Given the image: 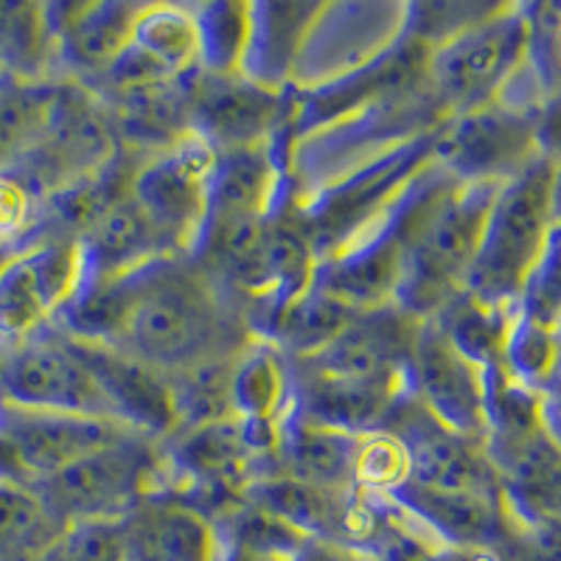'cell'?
Returning a JSON list of instances; mask_svg holds the SVG:
<instances>
[{
    "mask_svg": "<svg viewBox=\"0 0 561 561\" xmlns=\"http://www.w3.org/2000/svg\"><path fill=\"white\" fill-rule=\"evenodd\" d=\"M0 399L23 408L113 419L88 368L51 325L0 354Z\"/></svg>",
    "mask_w": 561,
    "mask_h": 561,
    "instance_id": "cell-13",
    "label": "cell"
},
{
    "mask_svg": "<svg viewBox=\"0 0 561 561\" xmlns=\"http://www.w3.org/2000/svg\"><path fill=\"white\" fill-rule=\"evenodd\" d=\"M433 138L435 129L419 135L289 208L295 222L307 233L318 262L337 253L359 230L368 228L393 203L396 194L427 167L433 160Z\"/></svg>",
    "mask_w": 561,
    "mask_h": 561,
    "instance_id": "cell-7",
    "label": "cell"
},
{
    "mask_svg": "<svg viewBox=\"0 0 561 561\" xmlns=\"http://www.w3.org/2000/svg\"><path fill=\"white\" fill-rule=\"evenodd\" d=\"M354 314L359 312H351L343 304L312 287L284 309L267 343H273L289 359H304L323 348L325 343H332Z\"/></svg>",
    "mask_w": 561,
    "mask_h": 561,
    "instance_id": "cell-33",
    "label": "cell"
},
{
    "mask_svg": "<svg viewBox=\"0 0 561 561\" xmlns=\"http://www.w3.org/2000/svg\"><path fill=\"white\" fill-rule=\"evenodd\" d=\"M559 237H556L525 278L523 289L514 300V309L530 323L559 332Z\"/></svg>",
    "mask_w": 561,
    "mask_h": 561,
    "instance_id": "cell-41",
    "label": "cell"
},
{
    "mask_svg": "<svg viewBox=\"0 0 561 561\" xmlns=\"http://www.w3.org/2000/svg\"><path fill=\"white\" fill-rule=\"evenodd\" d=\"M559 20L561 7L556 0L525 3L523 70L553 99L559 88Z\"/></svg>",
    "mask_w": 561,
    "mask_h": 561,
    "instance_id": "cell-38",
    "label": "cell"
},
{
    "mask_svg": "<svg viewBox=\"0 0 561 561\" xmlns=\"http://www.w3.org/2000/svg\"><path fill=\"white\" fill-rule=\"evenodd\" d=\"M351 491L354 489H320V485L275 472L250 480L242 491V500L273 514L275 519L298 530L304 539L340 545V530H343Z\"/></svg>",
    "mask_w": 561,
    "mask_h": 561,
    "instance_id": "cell-27",
    "label": "cell"
},
{
    "mask_svg": "<svg viewBox=\"0 0 561 561\" xmlns=\"http://www.w3.org/2000/svg\"><path fill=\"white\" fill-rule=\"evenodd\" d=\"M503 370L511 379L534 393H556L559 379V332L530 323L528 318L511 312L508 332L503 343Z\"/></svg>",
    "mask_w": 561,
    "mask_h": 561,
    "instance_id": "cell-34",
    "label": "cell"
},
{
    "mask_svg": "<svg viewBox=\"0 0 561 561\" xmlns=\"http://www.w3.org/2000/svg\"><path fill=\"white\" fill-rule=\"evenodd\" d=\"M57 79H20L0 73V172L23 158L43 135Z\"/></svg>",
    "mask_w": 561,
    "mask_h": 561,
    "instance_id": "cell-30",
    "label": "cell"
},
{
    "mask_svg": "<svg viewBox=\"0 0 561 561\" xmlns=\"http://www.w3.org/2000/svg\"><path fill=\"white\" fill-rule=\"evenodd\" d=\"M402 440L408 453V483L433 491H478L500 494L497 474L483 453V444L447 430L421 402L404 393L390 410L385 427Z\"/></svg>",
    "mask_w": 561,
    "mask_h": 561,
    "instance_id": "cell-15",
    "label": "cell"
},
{
    "mask_svg": "<svg viewBox=\"0 0 561 561\" xmlns=\"http://www.w3.org/2000/svg\"><path fill=\"white\" fill-rule=\"evenodd\" d=\"M0 73H3V68H0Z\"/></svg>",
    "mask_w": 561,
    "mask_h": 561,
    "instance_id": "cell-48",
    "label": "cell"
},
{
    "mask_svg": "<svg viewBox=\"0 0 561 561\" xmlns=\"http://www.w3.org/2000/svg\"><path fill=\"white\" fill-rule=\"evenodd\" d=\"M295 404L312 421L337 433L363 438L379 433L393 404L413 388L379 382H351V379L312 377L295 370Z\"/></svg>",
    "mask_w": 561,
    "mask_h": 561,
    "instance_id": "cell-23",
    "label": "cell"
},
{
    "mask_svg": "<svg viewBox=\"0 0 561 561\" xmlns=\"http://www.w3.org/2000/svg\"><path fill=\"white\" fill-rule=\"evenodd\" d=\"M318 0H248V39L239 73L273 93H287Z\"/></svg>",
    "mask_w": 561,
    "mask_h": 561,
    "instance_id": "cell-22",
    "label": "cell"
},
{
    "mask_svg": "<svg viewBox=\"0 0 561 561\" xmlns=\"http://www.w3.org/2000/svg\"><path fill=\"white\" fill-rule=\"evenodd\" d=\"M79 275L73 293L90 284L118 278L135 267L174 253L172 242L152 225L133 197L110 205L102 217L77 237Z\"/></svg>",
    "mask_w": 561,
    "mask_h": 561,
    "instance_id": "cell-21",
    "label": "cell"
},
{
    "mask_svg": "<svg viewBox=\"0 0 561 561\" xmlns=\"http://www.w3.org/2000/svg\"><path fill=\"white\" fill-rule=\"evenodd\" d=\"M214 561H287V559H273V556L250 553V550L228 542V539L217 530V553H214Z\"/></svg>",
    "mask_w": 561,
    "mask_h": 561,
    "instance_id": "cell-45",
    "label": "cell"
},
{
    "mask_svg": "<svg viewBox=\"0 0 561 561\" xmlns=\"http://www.w3.org/2000/svg\"><path fill=\"white\" fill-rule=\"evenodd\" d=\"M295 404L293 359L273 343L250 337L230 359V410L233 419L273 427Z\"/></svg>",
    "mask_w": 561,
    "mask_h": 561,
    "instance_id": "cell-25",
    "label": "cell"
},
{
    "mask_svg": "<svg viewBox=\"0 0 561 561\" xmlns=\"http://www.w3.org/2000/svg\"><path fill=\"white\" fill-rule=\"evenodd\" d=\"M222 289L188 267L183 255H163L149 267L115 348L152 365L163 377L210 359L233 357L248 340H233L237 314Z\"/></svg>",
    "mask_w": 561,
    "mask_h": 561,
    "instance_id": "cell-1",
    "label": "cell"
},
{
    "mask_svg": "<svg viewBox=\"0 0 561 561\" xmlns=\"http://www.w3.org/2000/svg\"><path fill=\"white\" fill-rule=\"evenodd\" d=\"M199 39V73H239L248 39V0L192 3Z\"/></svg>",
    "mask_w": 561,
    "mask_h": 561,
    "instance_id": "cell-36",
    "label": "cell"
},
{
    "mask_svg": "<svg viewBox=\"0 0 561 561\" xmlns=\"http://www.w3.org/2000/svg\"><path fill=\"white\" fill-rule=\"evenodd\" d=\"M167 478L160 440L133 433L32 485L59 523L127 519L158 497Z\"/></svg>",
    "mask_w": 561,
    "mask_h": 561,
    "instance_id": "cell-5",
    "label": "cell"
},
{
    "mask_svg": "<svg viewBox=\"0 0 561 561\" xmlns=\"http://www.w3.org/2000/svg\"><path fill=\"white\" fill-rule=\"evenodd\" d=\"M357 561H393V559H379V556H357Z\"/></svg>",
    "mask_w": 561,
    "mask_h": 561,
    "instance_id": "cell-47",
    "label": "cell"
},
{
    "mask_svg": "<svg viewBox=\"0 0 561 561\" xmlns=\"http://www.w3.org/2000/svg\"><path fill=\"white\" fill-rule=\"evenodd\" d=\"M230 359H210L178 370L169 379L174 404V430L199 427L214 421L233 419L230 410Z\"/></svg>",
    "mask_w": 561,
    "mask_h": 561,
    "instance_id": "cell-35",
    "label": "cell"
},
{
    "mask_svg": "<svg viewBox=\"0 0 561 561\" xmlns=\"http://www.w3.org/2000/svg\"><path fill=\"white\" fill-rule=\"evenodd\" d=\"M140 3H45L54 37V68L65 79L93 84L133 39Z\"/></svg>",
    "mask_w": 561,
    "mask_h": 561,
    "instance_id": "cell-19",
    "label": "cell"
},
{
    "mask_svg": "<svg viewBox=\"0 0 561 561\" xmlns=\"http://www.w3.org/2000/svg\"><path fill=\"white\" fill-rule=\"evenodd\" d=\"M497 3L489 0H449V3H410V37L435 48L463 28L494 12Z\"/></svg>",
    "mask_w": 561,
    "mask_h": 561,
    "instance_id": "cell-40",
    "label": "cell"
},
{
    "mask_svg": "<svg viewBox=\"0 0 561 561\" xmlns=\"http://www.w3.org/2000/svg\"><path fill=\"white\" fill-rule=\"evenodd\" d=\"M34 210H37V203L26 185L9 172H0V244L3 248H23L32 242V233H37Z\"/></svg>",
    "mask_w": 561,
    "mask_h": 561,
    "instance_id": "cell-42",
    "label": "cell"
},
{
    "mask_svg": "<svg viewBox=\"0 0 561 561\" xmlns=\"http://www.w3.org/2000/svg\"><path fill=\"white\" fill-rule=\"evenodd\" d=\"M37 561H133L124 519L70 523Z\"/></svg>",
    "mask_w": 561,
    "mask_h": 561,
    "instance_id": "cell-37",
    "label": "cell"
},
{
    "mask_svg": "<svg viewBox=\"0 0 561 561\" xmlns=\"http://www.w3.org/2000/svg\"><path fill=\"white\" fill-rule=\"evenodd\" d=\"M357 440L351 435L323 427L293 404L275 435V472L289 474L320 489H354V453Z\"/></svg>",
    "mask_w": 561,
    "mask_h": 561,
    "instance_id": "cell-24",
    "label": "cell"
},
{
    "mask_svg": "<svg viewBox=\"0 0 561 561\" xmlns=\"http://www.w3.org/2000/svg\"><path fill=\"white\" fill-rule=\"evenodd\" d=\"M550 118L553 113H519L497 102L449 115L435 129L433 163L460 183H503L553 149Z\"/></svg>",
    "mask_w": 561,
    "mask_h": 561,
    "instance_id": "cell-9",
    "label": "cell"
},
{
    "mask_svg": "<svg viewBox=\"0 0 561 561\" xmlns=\"http://www.w3.org/2000/svg\"><path fill=\"white\" fill-rule=\"evenodd\" d=\"M214 154L199 135L188 133L174 147L140 158L129 180V197L183 259H192L203 237Z\"/></svg>",
    "mask_w": 561,
    "mask_h": 561,
    "instance_id": "cell-11",
    "label": "cell"
},
{
    "mask_svg": "<svg viewBox=\"0 0 561 561\" xmlns=\"http://www.w3.org/2000/svg\"><path fill=\"white\" fill-rule=\"evenodd\" d=\"M133 43L174 82H188L199 73V39L192 3H140Z\"/></svg>",
    "mask_w": 561,
    "mask_h": 561,
    "instance_id": "cell-29",
    "label": "cell"
},
{
    "mask_svg": "<svg viewBox=\"0 0 561 561\" xmlns=\"http://www.w3.org/2000/svg\"><path fill=\"white\" fill-rule=\"evenodd\" d=\"M410 388L435 421L469 440H485V370L455 351L433 318L419 320L410 351Z\"/></svg>",
    "mask_w": 561,
    "mask_h": 561,
    "instance_id": "cell-16",
    "label": "cell"
},
{
    "mask_svg": "<svg viewBox=\"0 0 561 561\" xmlns=\"http://www.w3.org/2000/svg\"><path fill=\"white\" fill-rule=\"evenodd\" d=\"M289 561H357V553H351V550L340 548V545L307 539Z\"/></svg>",
    "mask_w": 561,
    "mask_h": 561,
    "instance_id": "cell-44",
    "label": "cell"
},
{
    "mask_svg": "<svg viewBox=\"0 0 561 561\" xmlns=\"http://www.w3.org/2000/svg\"><path fill=\"white\" fill-rule=\"evenodd\" d=\"M20 248H3V244H0V267H3V264L9 262V259H12L14 253H18Z\"/></svg>",
    "mask_w": 561,
    "mask_h": 561,
    "instance_id": "cell-46",
    "label": "cell"
},
{
    "mask_svg": "<svg viewBox=\"0 0 561 561\" xmlns=\"http://www.w3.org/2000/svg\"><path fill=\"white\" fill-rule=\"evenodd\" d=\"M511 312H514V307H483L466 293H460L438 314H433V320L440 325V332L447 334L458 354H463L480 370H489L503 363V343Z\"/></svg>",
    "mask_w": 561,
    "mask_h": 561,
    "instance_id": "cell-32",
    "label": "cell"
},
{
    "mask_svg": "<svg viewBox=\"0 0 561 561\" xmlns=\"http://www.w3.org/2000/svg\"><path fill=\"white\" fill-rule=\"evenodd\" d=\"M525 57V3L494 12L427 51V90L449 115L469 113L500 96Z\"/></svg>",
    "mask_w": 561,
    "mask_h": 561,
    "instance_id": "cell-6",
    "label": "cell"
},
{
    "mask_svg": "<svg viewBox=\"0 0 561 561\" xmlns=\"http://www.w3.org/2000/svg\"><path fill=\"white\" fill-rule=\"evenodd\" d=\"M410 466L402 440L388 430L363 435L354 453V489L368 494H390L408 483Z\"/></svg>",
    "mask_w": 561,
    "mask_h": 561,
    "instance_id": "cell-39",
    "label": "cell"
},
{
    "mask_svg": "<svg viewBox=\"0 0 561 561\" xmlns=\"http://www.w3.org/2000/svg\"><path fill=\"white\" fill-rule=\"evenodd\" d=\"M133 561H214L217 528L169 500H149L127 519Z\"/></svg>",
    "mask_w": 561,
    "mask_h": 561,
    "instance_id": "cell-28",
    "label": "cell"
},
{
    "mask_svg": "<svg viewBox=\"0 0 561 561\" xmlns=\"http://www.w3.org/2000/svg\"><path fill=\"white\" fill-rule=\"evenodd\" d=\"M77 275V239L59 230H39L0 267V354L51 325Z\"/></svg>",
    "mask_w": 561,
    "mask_h": 561,
    "instance_id": "cell-12",
    "label": "cell"
},
{
    "mask_svg": "<svg viewBox=\"0 0 561 561\" xmlns=\"http://www.w3.org/2000/svg\"><path fill=\"white\" fill-rule=\"evenodd\" d=\"M197 77V73H194ZM113 118L118 149H129L144 158L174 147L192 133L188 118V82L163 84L104 102Z\"/></svg>",
    "mask_w": 561,
    "mask_h": 561,
    "instance_id": "cell-26",
    "label": "cell"
},
{
    "mask_svg": "<svg viewBox=\"0 0 561 561\" xmlns=\"http://www.w3.org/2000/svg\"><path fill=\"white\" fill-rule=\"evenodd\" d=\"M410 34V3H320L300 45L289 90H314L388 57Z\"/></svg>",
    "mask_w": 561,
    "mask_h": 561,
    "instance_id": "cell-8",
    "label": "cell"
},
{
    "mask_svg": "<svg viewBox=\"0 0 561 561\" xmlns=\"http://www.w3.org/2000/svg\"><path fill=\"white\" fill-rule=\"evenodd\" d=\"M399 508L413 517L435 545L449 548H497L517 536L500 494L478 491H433L404 483L388 494Z\"/></svg>",
    "mask_w": 561,
    "mask_h": 561,
    "instance_id": "cell-20",
    "label": "cell"
},
{
    "mask_svg": "<svg viewBox=\"0 0 561 561\" xmlns=\"http://www.w3.org/2000/svg\"><path fill=\"white\" fill-rule=\"evenodd\" d=\"M133 433L138 430L115 419L23 408L0 399V483L32 489L73 460Z\"/></svg>",
    "mask_w": 561,
    "mask_h": 561,
    "instance_id": "cell-10",
    "label": "cell"
},
{
    "mask_svg": "<svg viewBox=\"0 0 561 561\" xmlns=\"http://www.w3.org/2000/svg\"><path fill=\"white\" fill-rule=\"evenodd\" d=\"M419 320L393 304L351 318L343 332L304 359H293L300 374L351 382H379L410 388V351Z\"/></svg>",
    "mask_w": 561,
    "mask_h": 561,
    "instance_id": "cell-14",
    "label": "cell"
},
{
    "mask_svg": "<svg viewBox=\"0 0 561 561\" xmlns=\"http://www.w3.org/2000/svg\"><path fill=\"white\" fill-rule=\"evenodd\" d=\"M408 561H511L505 550L497 548H449V545H433L424 548Z\"/></svg>",
    "mask_w": 561,
    "mask_h": 561,
    "instance_id": "cell-43",
    "label": "cell"
},
{
    "mask_svg": "<svg viewBox=\"0 0 561 561\" xmlns=\"http://www.w3.org/2000/svg\"><path fill=\"white\" fill-rule=\"evenodd\" d=\"M65 530V523L28 485L0 483V561H37Z\"/></svg>",
    "mask_w": 561,
    "mask_h": 561,
    "instance_id": "cell-31",
    "label": "cell"
},
{
    "mask_svg": "<svg viewBox=\"0 0 561 561\" xmlns=\"http://www.w3.org/2000/svg\"><path fill=\"white\" fill-rule=\"evenodd\" d=\"M62 340L73 351V357L88 368L96 388L102 390L115 421H122V424L154 440L167 438L172 433V390H169V379L160 370L110 343L77 340L68 337V334H62Z\"/></svg>",
    "mask_w": 561,
    "mask_h": 561,
    "instance_id": "cell-18",
    "label": "cell"
},
{
    "mask_svg": "<svg viewBox=\"0 0 561 561\" xmlns=\"http://www.w3.org/2000/svg\"><path fill=\"white\" fill-rule=\"evenodd\" d=\"M287 93H273L242 73H197L188 79V118L192 133L214 152L253 147L284 124Z\"/></svg>",
    "mask_w": 561,
    "mask_h": 561,
    "instance_id": "cell-17",
    "label": "cell"
},
{
    "mask_svg": "<svg viewBox=\"0 0 561 561\" xmlns=\"http://www.w3.org/2000/svg\"><path fill=\"white\" fill-rule=\"evenodd\" d=\"M497 185L455 180L421 208L404 242L396 309L413 320H427L463 293Z\"/></svg>",
    "mask_w": 561,
    "mask_h": 561,
    "instance_id": "cell-3",
    "label": "cell"
},
{
    "mask_svg": "<svg viewBox=\"0 0 561 561\" xmlns=\"http://www.w3.org/2000/svg\"><path fill=\"white\" fill-rule=\"evenodd\" d=\"M444 118L447 113L424 84L295 138L289 147V208L334 185L345 174L357 172L370 160L382 158L390 149L433 133Z\"/></svg>",
    "mask_w": 561,
    "mask_h": 561,
    "instance_id": "cell-4",
    "label": "cell"
},
{
    "mask_svg": "<svg viewBox=\"0 0 561 561\" xmlns=\"http://www.w3.org/2000/svg\"><path fill=\"white\" fill-rule=\"evenodd\" d=\"M556 237L559 160L556 149H548L497 185L463 293L483 307L511 309L528 273Z\"/></svg>",
    "mask_w": 561,
    "mask_h": 561,
    "instance_id": "cell-2",
    "label": "cell"
}]
</instances>
